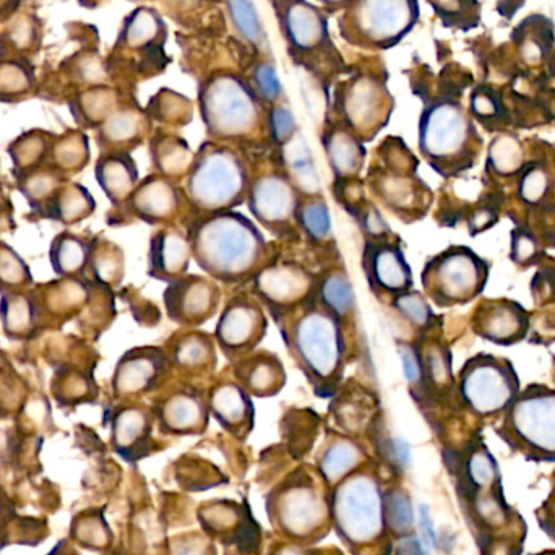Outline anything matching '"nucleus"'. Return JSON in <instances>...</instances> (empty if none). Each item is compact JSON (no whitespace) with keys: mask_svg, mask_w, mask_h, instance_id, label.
Masks as SVG:
<instances>
[{"mask_svg":"<svg viewBox=\"0 0 555 555\" xmlns=\"http://www.w3.org/2000/svg\"><path fill=\"white\" fill-rule=\"evenodd\" d=\"M194 262L205 275L226 286H242L273 259L259 224L239 211L187 215Z\"/></svg>","mask_w":555,"mask_h":555,"instance_id":"f257e3e1","label":"nucleus"},{"mask_svg":"<svg viewBox=\"0 0 555 555\" xmlns=\"http://www.w3.org/2000/svg\"><path fill=\"white\" fill-rule=\"evenodd\" d=\"M284 346L315 395L335 396L345 374L346 325L310 299L276 322Z\"/></svg>","mask_w":555,"mask_h":555,"instance_id":"f03ea898","label":"nucleus"},{"mask_svg":"<svg viewBox=\"0 0 555 555\" xmlns=\"http://www.w3.org/2000/svg\"><path fill=\"white\" fill-rule=\"evenodd\" d=\"M198 109L213 142L239 148L267 132L265 104L250 82L233 72H216L200 83Z\"/></svg>","mask_w":555,"mask_h":555,"instance_id":"7ed1b4c3","label":"nucleus"},{"mask_svg":"<svg viewBox=\"0 0 555 555\" xmlns=\"http://www.w3.org/2000/svg\"><path fill=\"white\" fill-rule=\"evenodd\" d=\"M250 182L252 171L239 148L208 140L195 151L182 182L189 207L187 215L236 210L246 203Z\"/></svg>","mask_w":555,"mask_h":555,"instance_id":"20e7f679","label":"nucleus"},{"mask_svg":"<svg viewBox=\"0 0 555 555\" xmlns=\"http://www.w3.org/2000/svg\"><path fill=\"white\" fill-rule=\"evenodd\" d=\"M419 151L435 173L444 177L468 171L479 153L478 137L460 104L437 99L419 119Z\"/></svg>","mask_w":555,"mask_h":555,"instance_id":"39448f33","label":"nucleus"},{"mask_svg":"<svg viewBox=\"0 0 555 555\" xmlns=\"http://www.w3.org/2000/svg\"><path fill=\"white\" fill-rule=\"evenodd\" d=\"M418 0H353L340 20L348 43L387 51L405 39L418 23Z\"/></svg>","mask_w":555,"mask_h":555,"instance_id":"423d86ee","label":"nucleus"},{"mask_svg":"<svg viewBox=\"0 0 555 555\" xmlns=\"http://www.w3.org/2000/svg\"><path fill=\"white\" fill-rule=\"evenodd\" d=\"M489 265L474 250L453 246L427 260L422 270V289L439 307L465 306L484 291Z\"/></svg>","mask_w":555,"mask_h":555,"instance_id":"0eeeda50","label":"nucleus"},{"mask_svg":"<svg viewBox=\"0 0 555 555\" xmlns=\"http://www.w3.org/2000/svg\"><path fill=\"white\" fill-rule=\"evenodd\" d=\"M395 101L387 80L374 72H359L341 83L335 93L336 122L345 125L362 142H372L392 117Z\"/></svg>","mask_w":555,"mask_h":555,"instance_id":"6e6552de","label":"nucleus"},{"mask_svg":"<svg viewBox=\"0 0 555 555\" xmlns=\"http://www.w3.org/2000/svg\"><path fill=\"white\" fill-rule=\"evenodd\" d=\"M382 164L370 169L367 184L372 194L393 215L403 221H413L422 216L426 185L416 176V160L409 150L390 140L380 145Z\"/></svg>","mask_w":555,"mask_h":555,"instance_id":"1a4fd4ad","label":"nucleus"},{"mask_svg":"<svg viewBox=\"0 0 555 555\" xmlns=\"http://www.w3.org/2000/svg\"><path fill=\"white\" fill-rule=\"evenodd\" d=\"M461 400L473 413L492 416L507 411L520 395V377L512 362L476 354L465 362L458 379Z\"/></svg>","mask_w":555,"mask_h":555,"instance_id":"9d476101","label":"nucleus"},{"mask_svg":"<svg viewBox=\"0 0 555 555\" xmlns=\"http://www.w3.org/2000/svg\"><path fill=\"white\" fill-rule=\"evenodd\" d=\"M281 35L294 61L317 70V62L338 57L327 15L309 0H272Z\"/></svg>","mask_w":555,"mask_h":555,"instance_id":"9b49d317","label":"nucleus"},{"mask_svg":"<svg viewBox=\"0 0 555 555\" xmlns=\"http://www.w3.org/2000/svg\"><path fill=\"white\" fill-rule=\"evenodd\" d=\"M317 275L319 273L312 272L304 263L280 259L275 254L247 284L250 286L249 293L254 294L267 314L278 322L312 299Z\"/></svg>","mask_w":555,"mask_h":555,"instance_id":"f8f14e48","label":"nucleus"},{"mask_svg":"<svg viewBox=\"0 0 555 555\" xmlns=\"http://www.w3.org/2000/svg\"><path fill=\"white\" fill-rule=\"evenodd\" d=\"M293 182L280 168L255 174L250 182L246 203L252 220L275 239L299 241L296 211L301 202Z\"/></svg>","mask_w":555,"mask_h":555,"instance_id":"ddd939ff","label":"nucleus"},{"mask_svg":"<svg viewBox=\"0 0 555 555\" xmlns=\"http://www.w3.org/2000/svg\"><path fill=\"white\" fill-rule=\"evenodd\" d=\"M267 332V310L254 294L241 291L221 306L213 336L220 353L233 362L259 349Z\"/></svg>","mask_w":555,"mask_h":555,"instance_id":"4468645a","label":"nucleus"},{"mask_svg":"<svg viewBox=\"0 0 555 555\" xmlns=\"http://www.w3.org/2000/svg\"><path fill=\"white\" fill-rule=\"evenodd\" d=\"M505 429L518 444L555 457V390L533 385L505 411Z\"/></svg>","mask_w":555,"mask_h":555,"instance_id":"2eb2a0df","label":"nucleus"},{"mask_svg":"<svg viewBox=\"0 0 555 555\" xmlns=\"http://www.w3.org/2000/svg\"><path fill=\"white\" fill-rule=\"evenodd\" d=\"M173 367L166 349L160 346H137L122 354L112 374V393L119 400L134 401L160 392L173 377Z\"/></svg>","mask_w":555,"mask_h":555,"instance_id":"dca6fc26","label":"nucleus"},{"mask_svg":"<svg viewBox=\"0 0 555 555\" xmlns=\"http://www.w3.org/2000/svg\"><path fill=\"white\" fill-rule=\"evenodd\" d=\"M220 283L207 275H187L166 284L164 310L179 328H200L221 310Z\"/></svg>","mask_w":555,"mask_h":555,"instance_id":"f3484780","label":"nucleus"},{"mask_svg":"<svg viewBox=\"0 0 555 555\" xmlns=\"http://www.w3.org/2000/svg\"><path fill=\"white\" fill-rule=\"evenodd\" d=\"M122 210L150 226H169L176 224L179 218L187 216V200H185L182 184L151 173L145 179H140L134 194L130 195Z\"/></svg>","mask_w":555,"mask_h":555,"instance_id":"a211bd4d","label":"nucleus"},{"mask_svg":"<svg viewBox=\"0 0 555 555\" xmlns=\"http://www.w3.org/2000/svg\"><path fill=\"white\" fill-rule=\"evenodd\" d=\"M362 272L370 291L380 297L398 296L413 289V270L400 242L390 239L366 241L362 249Z\"/></svg>","mask_w":555,"mask_h":555,"instance_id":"6ab92c4d","label":"nucleus"},{"mask_svg":"<svg viewBox=\"0 0 555 555\" xmlns=\"http://www.w3.org/2000/svg\"><path fill=\"white\" fill-rule=\"evenodd\" d=\"M173 367V374L185 382H197L215 374L218 366V345L213 333L200 328H179L163 346Z\"/></svg>","mask_w":555,"mask_h":555,"instance_id":"aec40b11","label":"nucleus"},{"mask_svg":"<svg viewBox=\"0 0 555 555\" xmlns=\"http://www.w3.org/2000/svg\"><path fill=\"white\" fill-rule=\"evenodd\" d=\"M158 395L155 413L168 431L194 432L207 424V393L194 382L168 383Z\"/></svg>","mask_w":555,"mask_h":555,"instance_id":"412c9836","label":"nucleus"},{"mask_svg":"<svg viewBox=\"0 0 555 555\" xmlns=\"http://www.w3.org/2000/svg\"><path fill=\"white\" fill-rule=\"evenodd\" d=\"M194 260L189 234L184 226L169 224L158 228L150 239L147 255V273L150 278L163 283H173L187 275Z\"/></svg>","mask_w":555,"mask_h":555,"instance_id":"4be33fe9","label":"nucleus"},{"mask_svg":"<svg viewBox=\"0 0 555 555\" xmlns=\"http://www.w3.org/2000/svg\"><path fill=\"white\" fill-rule=\"evenodd\" d=\"M474 332L494 345L512 346L525 338L530 317L518 302L497 299L482 302L473 320Z\"/></svg>","mask_w":555,"mask_h":555,"instance_id":"5701e85b","label":"nucleus"},{"mask_svg":"<svg viewBox=\"0 0 555 555\" xmlns=\"http://www.w3.org/2000/svg\"><path fill=\"white\" fill-rule=\"evenodd\" d=\"M231 377L241 385L250 396L272 398L286 385V369L272 351L255 349L252 353L231 362Z\"/></svg>","mask_w":555,"mask_h":555,"instance_id":"b1692460","label":"nucleus"},{"mask_svg":"<svg viewBox=\"0 0 555 555\" xmlns=\"http://www.w3.org/2000/svg\"><path fill=\"white\" fill-rule=\"evenodd\" d=\"M322 145L335 184L359 179L366 166L367 150L366 143L358 135L340 122H328L327 129L323 130Z\"/></svg>","mask_w":555,"mask_h":555,"instance_id":"393cba45","label":"nucleus"},{"mask_svg":"<svg viewBox=\"0 0 555 555\" xmlns=\"http://www.w3.org/2000/svg\"><path fill=\"white\" fill-rule=\"evenodd\" d=\"M207 403L210 413L229 431H242L254 419L252 396L231 375L211 382Z\"/></svg>","mask_w":555,"mask_h":555,"instance_id":"a878e982","label":"nucleus"},{"mask_svg":"<svg viewBox=\"0 0 555 555\" xmlns=\"http://www.w3.org/2000/svg\"><path fill=\"white\" fill-rule=\"evenodd\" d=\"M95 179L112 207L124 208L140 182L138 166L130 153L109 151L101 153L95 164Z\"/></svg>","mask_w":555,"mask_h":555,"instance_id":"bb28decb","label":"nucleus"},{"mask_svg":"<svg viewBox=\"0 0 555 555\" xmlns=\"http://www.w3.org/2000/svg\"><path fill=\"white\" fill-rule=\"evenodd\" d=\"M319 306L335 315L346 327L354 323L358 310V297L354 293L353 283L343 263L328 265L317 275L314 296Z\"/></svg>","mask_w":555,"mask_h":555,"instance_id":"cd10ccee","label":"nucleus"},{"mask_svg":"<svg viewBox=\"0 0 555 555\" xmlns=\"http://www.w3.org/2000/svg\"><path fill=\"white\" fill-rule=\"evenodd\" d=\"M43 320V306L35 293L0 294V323L9 340H28L35 335Z\"/></svg>","mask_w":555,"mask_h":555,"instance_id":"c85d7f7f","label":"nucleus"},{"mask_svg":"<svg viewBox=\"0 0 555 555\" xmlns=\"http://www.w3.org/2000/svg\"><path fill=\"white\" fill-rule=\"evenodd\" d=\"M95 239L78 236L70 231L57 234L49 246V263L57 278H83L90 267Z\"/></svg>","mask_w":555,"mask_h":555,"instance_id":"c756f323","label":"nucleus"},{"mask_svg":"<svg viewBox=\"0 0 555 555\" xmlns=\"http://www.w3.org/2000/svg\"><path fill=\"white\" fill-rule=\"evenodd\" d=\"M278 160L281 171L291 179L301 197L322 195L319 173L315 169L314 158L301 132L286 145L278 148Z\"/></svg>","mask_w":555,"mask_h":555,"instance_id":"7c9ffc66","label":"nucleus"},{"mask_svg":"<svg viewBox=\"0 0 555 555\" xmlns=\"http://www.w3.org/2000/svg\"><path fill=\"white\" fill-rule=\"evenodd\" d=\"M153 173L182 184L189 173L195 153L184 138L174 134H158L150 143Z\"/></svg>","mask_w":555,"mask_h":555,"instance_id":"2f4dec72","label":"nucleus"},{"mask_svg":"<svg viewBox=\"0 0 555 555\" xmlns=\"http://www.w3.org/2000/svg\"><path fill=\"white\" fill-rule=\"evenodd\" d=\"M95 210V198L85 185L65 182L41 216L64 226H74L90 218Z\"/></svg>","mask_w":555,"mask_h":555,"instance_id":"473e14b6","label":"nucleus"},{"mask_svg":"<svg viewBox=\"0 0 555 555\" xmlns=\"http://www.w3.org/2000/svg\"><path fill=\"white\" fill-rule=\"evenodd\" d=\"M296 224L302 239L317 249H328L335 244L333 221L322 195L302 197L297 205Z\"/></svg>","mask_w":555,"mask_h":555,"instance_id":"72a5a7b5","label":"nucleus"},{"mask_svg":"<svg viewBox=\"0 0 555 555\" xmlns=\"http://www.w3.org/2000/svg\"><path fill=\"white\" fill-rule=\"evenodd\" d=\"M143 137L142 116L135 109H121L108 117L99 129V145L103 153H130Z\"/></svg>","mask_w":555,"mask_h":555,"instance_id":"f704fd0d","label":"nucleus"},{"mask_svg":"<svg viewBox=\"0 0 555 555\" xmlns=\"http://www.w3.org/2000/svg\"><path fill=\"white\" fill-rule=\"evenodd\" d=\"M18 189L22 192L31 210L43 215V211L48 207L52 197L57 194L65 184V176L51 166L28 171V173L15 174Z\"/></svg>","mask_w":555,"mask_h":555,"instance_id":"c9c22d12","label":"nucleus"},{"mask_svg":"<svg viewBox=\"0 0 555 555\" xmlns=\"http://www.w3.org/2000/svg\"><path fill=\"white\" fill-rule=\"evenodd\" d=\"M122 38L130 48L143 49V51L161 48L166 38L163 18L155 10H135L125 22Z\"/></svg>","mask_w":555,"mask_h":555,"instance_id":"e433bc0d","label":"nucleus"},{"mask_svg":"<svg viewBox=\"0 0 555 555\" xmlns=\"http://www.w3.org/2000/svg\"><path fill=\"white\" fill-rule=\"evenodd\" d=\"M125 260L121 247L109 241L95 239L88 273L91 280L103 288H116L124 280Z\"/></svg>","mask_w":555,"mask_h":555,"instance_id":"4c0bfd02","label":"nucleus"},{"mask_svg":"<svg viewBox=\"0 0 555 555\" xmlns=\"http://www.w3.org/2000/svg\"><path fill=\"white\" fill-rule=\"evenodd\" d=\"M151 413L145 406H121L112 418V435L119 448H134L150 434Z\"/></svg>","mask_w":555,"mask_h":555,"instance_id":"58836bf2","label":"nucleus"},{"mask_svg":"<svg viewBox=\"0 0 555 555\" xmlns=\"http://www.w3.org/2000/svg\"><path fill=\"white\" fill-rule=\"evenodd\" d=\"M229 20L237 35L254 48L267 46L268 36L254 0H226Z\"/></svg>","mask_w":555,"mask_h":555,"instance_id":"ea45409f","label":"nucleus"},{"mask_svg":"<svg viewBox=\"0 0 555 555\" xmlns=\"http://www.w3.org/2000/svg\"><path fill=\"white\" fill-rule=\"evenodd\" d=\"M33 284L30 267L13 247L0 242V294L28 291Z\"/></svg>","mask_w":555,"mask_h":555,"instance_id":"a19ab883","label":"nucleus"},{"mask_svg":"<svg viewBox=\"0 0 555 555\" xmlns=\"http://www.w3.org/2000/svg\"><path fill=\"white\" fill-rule=\"evenodd\" d=\"M88 158H90V150H88L87 138L77 134L65 140L62 138L57 145H52L46 166H51L67 176V174L82 171L87 166Z\"/></svg>","mask_w":555,"mask_h":555,"instance_id":"79ce46f5","label":"nucleus"},{"mask_svg":"<svg viewBox=\"0 0 555 555\" xmlns=\"http://www.w3.org/2000/svg\"><path fill=\"white\" fill-rule=\"evenodd\" d=\"M52 138L23 137L10 145L9 153L13 161V174L28 173L43 168L48 163Z\"/></svg>","mask_w":555,"mask_h":555,"instance_id":"37998d69","label":"nucleus"},{"mask_svg":"<svg viewBox=\"0 0 555 555\" xmlns=\"http://www.w3.org/2000/svg\"><path fill=\"white\" fill-rule=\"evenodd\" d=\"M390 302H392V309L395 310L396 315H400L409 327L418 332H424L431 327L434 314H432L431 304H429L426 294L409 289L406 293L392 297Z\"/></svg>","mask_w":555,"mask_h":555,"instance_id":"c03bdc74","label":"nucleus"},{"mask_svg":"<svg viewBox=\"0 0 555 555\" xmlns=\"http://www.w3.org/2000/svg\"><path fill=\"white\" fill-rule=\"evenodd\" d=\"M345 520L353 533L372 531L377 523V502L375 495L366 489L349 492L345 500Z\"/></svg>","mask_w":555,"mask_h":555,"instance_id":"a18cd8bd","label":"nucleus"},{"mask_svg":"<svg viewBox=\"0 0 555 555\" xmlns=\"http://www.w3.org/2000/svg\"><path fill=\"white\" fill-rule=\"evenodd\" d=\"M424 372V387L445 388L452 382V369L448 353L440 345H429L419 348Z\"/></svg>","mask_w":555,"mask_h":555,"instance_id":"49530a36","label":"nucleus"},{"mask_svg":"<svg viewBox=\"0 0 555 555\" xmlns=\"http://www.w3.org/2000/svg\"><path fill=\"white\" fill-rule=\"evenodd\" d=\"M250 85L268 108L281 103L284 96L283 83L273 62L263 61L255 65Z\"/></svg>","mask_w":555,"mask_h":555,"instance_id":"de8ad7c7","label":"nucleus"},{"mask_svg":"<svg viewBox=\"0 0 555 555\" xmlns=\"http://www.w3.org/2000/svg\"><path fill=\"white\" fill-rule=\"evenodd\" d=\"M268 140L281 148L283 145L299 134L296 117L288 104L278 103L272 108H268L267 114Z\"/></svg>","mask_w":555,"mask_h":555,"instance_id":"09e8293b","label":"nucleus"},{"mask_svg":"<svg viewBox=\"0 0 555 555\" xmlns=\"http://www.w3.org/2000/svg\"><path fill=\"white\" fill-rule=\"evenodd\" d=\"M349 215H353L358 221L359 228L366 236V241H382V239H390L393 236L392 229L388 228L382 211L367 198L358 203L356 207L351 208Z\"/></svg>","mask_w":555,"mask_h":555,"instance_id":"8fccbe9b","label":"nucleus"},{"mask_svg":"<svg viewBox=\"0 0 555 555\" xmlns=\"http://www.w3.org/2000/svg\"><path fill=\"white\" fill-rule=\"evenodd\" d=\"M358 457L359 450L356 445L341 440L332 445L323 458V471L327 473L328 478H338L343 471L351 468L354 461H358Z\"/></svg>","mask_w":555,"mask_h":555,"instance_id":"3c124183","label":"nucleus"},{"mask_svg":"<svg viewBox=\"0 0 555 555\" xmlns=\"http://www.w3.org/2000/svg\"><path fill=\"white\" fill-rule=\"evenodd\" d=\"M549 192V176L538 164L530 166L521 176L520 194L526 202L539 203Z\"/></svg>","mask_w":555,"mask_h":555,"instance_id":"603ef678","label":"nucleus"},{"mask_svg":"<svg viewBox=\"0 0 555 555\" xmlns=\"http://www.w3.org/2000/svg\"><path fill=\"white\" fill-rule=\"evenodd\" d=\"M403 372L411 387H424V372H422V359L419 346L411 343H400L398 345Z\"/></svg>","mask_w":555,"mask_h":555,"instance_id":"864d4df0","label":"nucleus"},{"mask_svg":"<svg viewBox=\"0 0 555 555\" xmlns=\"http://www.w3.org/2000/svg\"><path fill=\"white\" fill-rule=\"evenodd\" d=\"M468 471L478 486H489L495 478L494 458L486 450H478L469 458Z\"/></svg>","mask_w":555,"mask_h":555,"instance_id":"5fc2aeb1","label":"nucleus"},{"mask_svg":"<svg viewBox=\"0 0 555 555\" xmlns=\"http://www.w3.org/2000/svg\"><path fill=\"white\" fill-rule=\"evenodd\" d=\"M517 147H510L507 143V153H505L502 145H497V147L491 150V163H494L495 173L502 174V176H510V174H515L520 171V161L521 153H510V151L515 150Z\"/></svg>","mask_w":555,"mask_h":555,"instance_id":"6e6d98bb","label":"nucleus"},{"mask_svg":"<svg viewBox=\"0 0 555 555\" xmlns=\"http://www.w3.org/2000/svg\"><path fill=\"white\" fill-rule=\"evenodd\" d=\"M390 520L396 530H408L413 525V508L403 495H393L390 500Z\"/></svg>","mask_w":555,"mask_h":555,"instance_id":"4d7b16f0","label":"nucleus"},{"mask_svg":"<svg viewBox=\"0 0 555 555\" xmlns=\"http://www.w3.org/2000/svg\"><path fill=\"white\" fill-rule=\"evenodd\" d=\"M421 530L424 533L427 543L431 546L437 544V534H435L434 523H432L431 515H429V508L426 505L421 507Z\"/></svg>","mask_w":555,"mask_h":555,"instance_id":"13d9d810","label":"nucleus"},{"mask_svg":"<svg viewBox=\"0 0 555 555\" xmlns=\"http://www.w3.org/2000/svg\"><path fill=\"white\" fill-rule=\"evenodd\" d=\"M398 555H424V552H422L418 539H408V541L401 544Z\"/></svg>","mask_w":555,"mask_h":555,"instance_id":"bf43d9fd","label":"nucleus"},{"mask_svg":"<svg viewBox=\"0 0 555 555\" xmlns=\"http://www.w3.org/2000/svg\"><path fill=\"white\" fill-rule=\"evenodd\" d=\"M319 4L325 5V7H330V9H343L345 10L353 0H317Z\"/></svg>","mask_w":555,"mask_h":555,"instance_id":"052dcab7","label":"nucleus"},{"mask_svg":"<svg viewBox=\"0 0 555 555\" xmlns=\"http://www.w3.org/2000/svg\"><path fill=\"white\" fill-rule=\"evenodd\" d=\"M523 250H525V247L518 246V252H520V254H518L517 262H518V260H521V255H523ZM526 250H528V255L533 254L534 244H531V242H530V244H528V247H526Z\"/></svg>","mask_w":555,"mask_h":555,"instance_id":"680f3d73","label":"nucleus"}]
</instances>
